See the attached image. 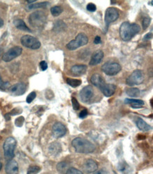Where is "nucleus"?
I'll return each instance as SVG.
<instances>
[{
    "instance_id": "obj_1",
    "label": "nucleus",
    "mask_w": 153,
    "mask_h": 174,
    "mask_svg": "<svg viewBox=\"0 0 153 174\" xmlns=\"http://www.w3.org/2000/svg\"><path fill=\"white\" fill-rule=\"evenodd\" d=\"M140 31V27L137 24L124 22L120 26V36L124 41H129Z\"/></svg>"
},
{
    "instance_id": "obj_2",
    "label": "nucleus",
    "mask_w": 153,
    "mask_h": 174,
    "mask_svg": "<svg viewBox=\"0 0 153 174\" xmlns=\"http://www.w3.org/2000/svg\"><path fill=\"white\" fill-rule=\"evenodd\" d=\"M71 144L78 153L89 154L95 150V146L93 145V143L81 137L75 138L73 140Z\"/></svg>"
},
{
    "instance_id": "obj_3",
    "label": "nucleus",
    "mask_w": 153,
    "mask_h": 174,
    "mask_svg": "<svg viewBox=\"0 0 153 174\" xmlns=\"http://www.w3.org/2000/svg\"><path fill=\"white\" fill-rule=\"evenodd\" d=\"M30 24L36 29H42L47 23V16L43 11H35L30 15L28 18Z\"/></svg>"
},
{
    "instance_id": "obj_4",
    "label": "nucleus",
    "mask_w": 153,
    "mask_h": 174,
    "mask_svg": "<svg viewBox=\"0 0 153 174\" xmlns=\"http://www.w3.org/2000/svg\"><path fill=\"white\" fill-rule=\"evenodd\" d=\"M16 146V140L14 137H9L5 140L4 146V157L6 159H12L14 157V150Z\"/></svg>"
},
{
    "instance_id": "obj_5",
    "label": "nucleus",
    "mask_w": 153,
    "mask_h": 174,
    "mask_svg": "<svg viewBox=\"0 0 153 174\" xmlns=\"http://www.w3.org/2000/svg\"><path fill=\"white\" fill-rule=\"evenodd\" d=\"M88 42V38L86 35L84 33H81L76 36L75 40H73L66 44V48L69 50H75L78 48L83 47L87 44Z\"/></svg>"
},
{
    "instance_id": "obj_6",
    "label": "nucleus",
    "mask_w": 153,
    "mask_h": 174,
    "mask_svg": "<svg viewBox=\"0 0 153 174\" xmlns=\"http://www.w3.org/2000/svg\"><path fill=\"white\" fill-rule=\"evenodd\" d=\"M144 81L143 73L140 69L135 70L126 79V84L133 87L135 85H139Z\"/></svg>"
},
{
    "instance_id": "obj_7",
    "label": "nucleus",
    "mask_w": 153,
    "mask_h": 174,
    "mask_svg": "<svg viewBox=\"0 0 153 174\" xmlns=\"http://www.w3.org/2000/svg\"><path fill=\"white\" fill-rule=\"evenodd\" d=\"M102 71L106 75L113 76L120 72L121 71V66L118 63L107 61L102 65Z\"/></svg>"
},
{
    "instance_id": "obj_8",
    "label": "nucleus",
    "mask_w": 153,
    "mask_h": 174,
    "mask_svg": "<svg viewBox=\"0 0 153 174\" xmlns=\"http://www.w3.org/2000/svg\"><path fill=\"white\" fill-rule=\"evenodd\" d=\"M21 42L24 47L31 49H38L41 46L40 42L37 38L29 35H23L21 39Z\"/></svg>"
},
{
    "instance_id": "obj_9",
    "label": "nucleus",
    "mask_w": 153,
    "mask_h": 174,
    "mask_svg": "<svg viewBox=\"0 0 153 174\" xmlns=\"http://www.w3.org/2000/svg\"><path fill=\"white\" fill-rule=\"evenodd\" d=\"M22 51V48L19 47V46H16V47L11 48L9 51H7L2 56L3 61H5V62H9V61H12L13 59H16V57L21 55Z\"/></svg>"
},
{
    "instance_id": "obj_10",
    "label": "nucleus",
    "mask_w": 153,
    "mask_h": 174,
    "mask_svg": "<svg viewBox=\"0 0 153 174\" xmlns=\"http://www.w3.org/2000/svg\"><path fill=\"white\" fill-rule=\"evenodd\" d=\"M119 10L114 7H109L106 10L105 16H104V21L108 26L111 23L114 22L119 19Z\"/></svg>"
},
{
    "instance_id": "obj_11",
    "label": "nucleus",
    "mask_w": 153,
    "mask_h": 174,
    "mask_svg": "<svg viewBox=\"0 0 153 174\" xmlns=\"http://www.w3.org/2000/svg\"><path fill=\"white\" fill-rule=\"evenodd\" d=\"M93 96H94V90L91 85L86 86L80 92V97L84 103L89 102L92 99Z\"/></svg>"
},
{
    "instance_id": "obj_12",
    "label": "nucleus",
    "mask_w": 153,
    "mask_h": 174,
    "mask_svg": "<svg viewBox=\"0 0 153 174\" xmlns=\"http://www.w3.org/2000/svg\"><path fill=\"white\" fill-rule=\"evenodd\" d=\"M66 133L65 125L60 122H56L52 126V134L55 138H61Z\"/></svg>"
},
{
    "instance_id": "obj_13",
    "label": "nucleus",
    "mask_w": 153,
    "mask_h": 174,
    "mask_svg": "<svg viewBox=\"0 0 153 174\" xmlns=\"http://www.w3.org/2000/svg\"><path fill=\"white\" fill-rule=\"evenodd\" d=\"M10 93L13 96L22 95L26 92V86L23 83H17L16 85L11 86L9 88Z\"/></svg>"
},
{
    "instance_id": "obj_14",
    "label": "nucleus",
    "mask_w": 153,
    "mask_h": 174,
    "mask_svg": "<svg viewBox=\"0 0 153 174\" xmlns=\"http://www.w3.org/2000/svg\"><path fill=\"white\" fill-rule=\"evenodd\" d=\"M101 92L106 97H111L113 94L115 93L116 87L114 84L104 83V85L99 87Z\"/></svg>"
},
{
    "instance_id": "obj_15",
    "label": "nucleus",
    "mask_w": 153,
    "mask_h": 174,
    "mask_svg": "<svg viewBox=\"0 0 153 174\" xmlns=\"http://www.w3.org/2000/svg\"><path fill=\"white\" fill-rule=\"evenodd\" d=\"M5 171L6 174H18L19 173V165L14 159L9 160L5 167Z\"/></svg>"
},
{
    "instance_id": "obj_16",
    "label": "nucleus",
    "mask_w": 153,
    "mask_h": 174,
    "mask_svg": "<svg viewBox=\"0 0 153 174\" xmlns=\"http://www.w3.org/2000/svg\"><path fill=\"white\" fill-rule=\"evenodd\" d=\"M98 166L95 162L92 159H88L83 164V169L86 173H90L95 172L97 170Z\"/></svg>"
},
{
    "instance_id": "obj_17",
    "label": "nucleus",
    "mask_w": 153,
    "mask_h": 174,
    "mask_svg": "<svg viewBox=\"0 0 153 174\" xmlns=\"http://www.w3.org/2000/svg\"><path fill=\"white\" fill-rule=\"evenodd\" d=\"M87 66L81 64V65H75L73 66L71 69V71L73 73V75L76 76H81L86 73V71H87Z\"/></svg>"
},
{
    "instance_id": "obj_18",
    "label": "nucleus",
    "mask_w": 153,
    "mask_h": 174,
    "mask_svg": "<svg viewBox=\"0 0 153 174\" xmlns=\"http://www.w3.org/2000/svg\"><path fill=\"white\" fill-rule=\"evenodd\" d=\"M104 57V53L102 51L98 50L95 53L90 61V66H96L99 64L102 60Z\"/></svg>"
},
{
    "instance_id": "obj_19",
    "label": "nucleus",
    "mask_w": 153,
    "mask_h": 174,
    "mask_svg": "<svg viewBox=\"0 0 153 174\" xmlns=\"http://www.w3.org/2000/svg\"><path fill=\"white\" fill-rule=\"evenodd\" d=\"M90 82L91 83L93 84V85L96 86V87H99V88L105 83L102 76L98 73H95L94 75L92 76L90 78Z\"/></svg>"
},
{
    "instance_id": "obj_20",
    "label": "nucleus",
    "mask_w": 153,
    "mask_h": 174,
    "mask_svg": "<svg viewBox=\"0 0 153 174\" xmlns=\"http://www.w3.org/2000/svg\"><path fill=\"white\" fill-rule=\"evenodd\" d=\"M125 104H130L133 108H140L144 105L145 103L141 99H126Z\"/></svg>"
},
{
    "instance_id": "obj_21",
    "label": "nucleus",
    "mask_w": 153,
    "mask_h": 174,
    "mask_svg": "<svg viewBox=\"0 0 153 174\" xmlns=\"http://www.w3.org/2000/svg\"><path fill=\"white\" fill-rule=\"evenodd\" d=\"M136 123L137 127L140 130H143V131H148V130L152 129V127L148 125L144 120H143L141 118H138L136 121Z\"/></svg>"
},
{
    "instance_id": "obj_22",
    "label": "nucleus",
    "mask_w": 153,
    "mask_h": 174,
    "mask_svg": "<svg viewBox=\"0 0 153 174\" xmlns=\"http://www.w3.org/2000/svg\"><path fill=\"white\" fill-rule=\"evenodd\" d=\"M49 151L51 155L56 156L61 152V147L59 142H52L49 147Z\"/></svg>"
},
{
    "instance_id": "obj_23",
    "label": "nucleus",
    "mask_w": 153,
    "mask_h": 174,
    "mask_svg": "<svg viewBox=\"0 0 153 174\" xmlns=\"http://www.w3.org/2000/svg\"><path fill=\"white\" fill-rule=\"evenodd\" d=\"M14 26H16V28L21 30L23 31H26V32H31V30L28 28L26 24H25L24 21L21 19H16L14 21Z\"/></svg>"
},
{
    "instance_id": "obj_24",
    "label": "nucleus",
    "mask_w": 153,
    "mask_h": 174,
    "mask_svg": "<svg viewBox=\"0 0 153 174\" xmlns=\"http://www.w3.org/2000/svg\"><path fill=\"white\" fill-rule=\"evenodd\" d=\"M126 93L129 96L132 97H138L140 95V89L136 87H131V88H127L126 90Z\"/></svg>"
},
{
    "instance_id": "obj_25",
    "label": "nucleus",
    "mask_w": 153,
    "mask_h": 174,
    "mask_svg": "<svg viewBox=\"0 0 153 174\" xmlns=\"http://www.w3.org/2000/svg\"><path fill=\"white\" fill-rule=\"evenodd\" d=\"M50 11L51 15H52L53 16H55V17H56V16H59V15L62 13L63 9L60 6H54L51 8Z\"/></svg>"
},
{
    "instance_id": "obj_26",
    "label": "nucleus",
    "mask_w": 153,
    "mask_h": 174,
    "mask_svg": "<svg viewBox=\"0 0 153 174\" xmlns=\"http://www.w3.org/2000/svg\"><path fill=\"white\" fill-rule=\"evenodd\" d=\"M66 82L69 84L70 86L73 87H77L81 85L82 83L81 80H78V79H72V78H67L66 79Z\"/></svg>"
},
{
    "instance_id": "obj_27",
    "label": "nucleus",
    "mask_w": 153,
    "mask_h": 174,
    "mask_svg": "<svg viewBox=\"0 0 153 174\" xmlns=\"http://www.w3.org/2000/svg\"><path fill=\"white\" fill-rule=\"evenodd\" d=\"M48 3L47 2H41V3H37V4H30L28 6V9H39V8H45L47 6Z\"/></svg>"
},
{
    "instance_id": "obj_28",
    "label": "nucleus",
    "mask_w": 153,
    "mask_h": 174,
    "mask_svg": "<svg viewBox=\"0 0 153 174\" xmlns=\"http://www.w3.org/2000/svg\"><path fill=\"white\" fill-rule=\"evenodd\" d=\"M56 168L57 171L60 173H64L66 170H68V164L66 162H60L56 165Z\"/></svg>"
},
{
    "instance_id": "obj_29",
    "label": "nucleus",
    "mask_w": 153,
    "mask_h": 174,
    "mask_svg": "<svg viewBox=\"0 0 153 174\" xmlns=\"http://www.w3.org/2000/svg\"><path fill=\"white\" fill-rule=\"evenodd\" d=\"M40 171V168L37 166H31L28 170L27 174H37Z\"/></svg>"
},
{
    "instance_id": "obj_30",
    "label": "nucleus",
    "mask_w": 153,
    "mask_h": 174,
    "mask_svg": "<svg viewBox=\"0 0 153 174\" xmlns=\"http://www.w3.org/2000/svg\"><path fill=\"white\" fill-rule=\"evenodd\" d=\"M10 88V84L9 82H4L2 80H0V89L6 90Z\"/></svg>"
},
{
    "instance_id": "obj_31",
    "label": "nucleus",
    "mask_w": 153,
    "mask_h": 174,
    "mask_svg": "<svg viewBox=\"0 0 153 174\" xmlns=\"http://www.w3.org/2000/svg\"><path fill=\"white\" fill-rule=\"evenodd\" d=\"M151 19L148 16H145L143 19V28L144 30H145L150 24Z\"/></svg>"
},
{
    "instance_id": "obj_32",
    "label": "nucleus",
    "mask_w": 153,
    "mask_h": 174,
    "mask_svg": "<svg viewBox=\"0 0 153 174\" xmlns=\"http://www.w3.org/2000/svg\"><path fill=\"white\" fill-rule=\"evenodd\" d=\"M66 174H83V172L81 171L80 170L72 167V168H69V169L66 171Z\"/></svg>"
},
{
    "instance_id": "obj_33",
    "label": "nucleus",
    "mask_w": 153,
    "mask_h": 174,
    "mask_svg": "<svg viewBox=\"0 0 153 174\" xmlns=\"http://www.w3.org/2000/svg\"><path fill=\"white\" fill-rule=\"evenodd\" d=\"M35 97H36L35 92H31V93L28 95L27 98H26V102H27V103H28V104L31 103V102H32L35 99Z\"/></svg>"
},
{
    "instance_id": "obj_34",
    "label": "nucleus",
    "mask_w": 153,
    "mask_h": 174,
    "mask_svg": "<svg viewBox=\"0 0 153 174\" xmlns=\"http://www.w3.org/2000/svg\"><path fill=\"white\" fill-rule=\"evenodd\" d=\"M86 9L90 12H95L96 11V9H97V7H96L95 4H94L93 3H89L87 5V6H86Z\"/></svg>"
},
{
    "instance_id": "obj_35",
    "label": "nucleus",
    "mask_w": 153,
    "mask_h": 174,
    "mask_svg": "<svg viewBox=\"0 0 153 174\" xmlns=\"http://www.w3.org/2000/svg\"><path fill=\"white\" fill-rule=\"evenodd\" d=\"M72 105H73V108H74V110H79L80 108V104L78 102V100L76 99L75 97H72Z\"/></svg>"
},
{
    "instance_id": "obj_36",
    "label": "nucleus",
    "mask_w": 153,
    "mask_h": 174,
    "mask_svg": "<svg viewBox=\"0 0 153 174\" xmlns=\"http://www.w3.org/2000/svg\"><path fill=\"white\" fill-rule=\"evenodd\" d=\"M23 122H24V118H23V116L18 118V119H16V121H15V123H16V126H18V127L22 126Z\"/></svg>"
},
{
    "instance_id": "obj_37",
    "label": "nucleus",
    "mask_w": 153,
    "mask_h": 174,
    "mask_svg": "<svg viewBox=\"0 0 153 174\" xmlns=\"http://www.w3.org/2000/svg\"><path fill=\"white\" fill-rule=\"evenodd\" d=\"M40 67L41 70L42 71H45L47 69L48 66L47 64L45 61H42L40 63Z\"/></svg>"
},
{
    "instance_id": "obj_38",
    "label": "nucleus",
    "mask_w": 153,
    "mask_h": 174,
    "mask_svg": "<svg viewBox=\"0 0 153 174\" xmlns=\"http://www.w3.org/2000/svg\"><path fill=\"white\" fill-rule=\"evenodd\" d=\"M88 115V110L87 109H83V110L81 111L79 114V117L81 119H85Z\"/></svg>"
},
{
    "instance_id": "obj_39",
    "label": "nucleus",
    "mask_w": 153,
    "mask_h": 174,
    "mask_svg": "<svg viewBox=\"0 0 153 174\" xmlns=\"http://www.w3.org/2000/svg\"><path fill=\"white\" fill-rule=\"evenodd\" d=\"M152 33H147V34H146L144 36V37H143V40H144V41L150 40L152 39Z\"/></svg>"
},
{
    "instance_id": "obj_40",
    "label": "nucleus",
    "mask_w": 153,
    "mask_h": 174,
    "mask_svg": "<svg viewBox=\"0 0 153 174\" xmlns=\"http://www.w3.org/2000/svg\"><path fill=\"white\" fill-rule=\"evenodd\" d=\"M94 43L96 44H99V43H101L100 37H99V36H96L95 38V40H94Z\"/></svg>"
},
{
    "instance_id": "obj_41",
    "label": "nucleus",
    "mask_w": 153,
    "mask_h": 174,
    "mask_svg": "<svg viewBox=\"0 0 153 174\" xmlns=\"http://www.w3.org/2000/svg\"><path fill=\"white\" fill-rule=\"evenodd\" d=\"M3 25H4V21H3L2 19H1V18L0 17V28L2 27Z\"/></svg>"
},
{
    "instance_id": "obj_42",
    "label": "nucleus",
    "mask_w": 153,
    "mask_h": 174,
    "mask_svg": "<svg viewBox=\"0 0 153 174\" xmlns=\"http://www.w3.org/2000/svg\"><path fill=\"white\" fill-rule=\"evenodd\" d=\"M27 2L29 3V4H32V3L35 2V1H34V0H33V1H27Z\"/></svg>"
},
{
    "instance_id": "obj_43",
    "label": "nucleus",
    "mask_w": 153,
    "mask_h": 174,
    "mask_svg": "<svg viewBox=\"0 0 153 174\" xmlns=\"http://www.w3.org/2000/svg\"><path fill=\"white\" fill-rule=\"evenodd\" d=\"M93 174H102V172H101V171H96V172H95V173Z\"/></svg>"
},
{
    "instance_id": "obj_44",
    "label": "nucleus",
    "mask_w": 153,
    "mask_h": 174,
    "mask_svg": "<svg viewBox=\"0 0 153 174\" xmlns=\"http://www.w3.org/2000/svg\"><path fill=\"white\" fill-rule=\"evenodd\" d=\"M1 168H2V164H1V162H0V171L1 170Z\"/></svg>"
},
{
    "instance_id": "obj_45",
    "label": "nucleus",
    "mask_w": 153,
    "mask_h": 174,
    "mask_svg": "<svg viewBox=\"0 0 153 174\" xmlns=\"http://www.w3.org/2000/svg\"><path fill=\"white\" fill-rule=\"evenodd\" d=\"M150 4H151V6H152V1H150Z\"/></svg>"
},
{
    "instance_id": "obj_46",
    "label": "nucleus",
    "mask_w": 153,
    "mask_h": 174,
    "mask_svg": "<svg viewBox=\"0 0 153 174\" xmlns=\"http://www.w3.org/2000/svg\"><path fill=\"white\" fill-rule=\"evenodd\" d=\"M0 80H1V76H0Z\"/></svg>"
}]
</instances>
